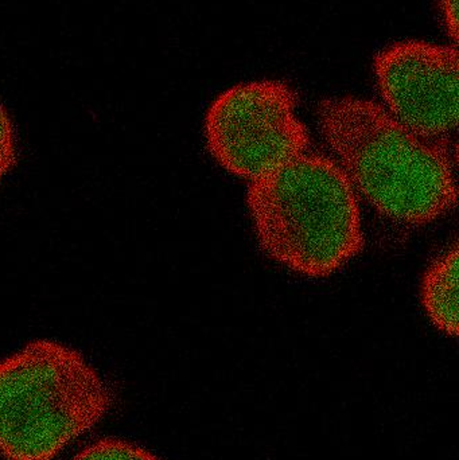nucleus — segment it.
Wrapping results in <instances>:
<instances>
[{
	"label": "nucleus",
	"instance_id": "1",
	"mask_svg": "<svg viewBox=\"0 0 459 460\" xmlns=\"http://www.w3.org/2000/svg\"><path fill=\"white\" fill-rule=\"evenodd\" d=\"M317 118L356 194L383 217L423 226L457 207V146L425 137L360 97L322 100Z\"/></svg>",
	"mask_w": 459,
	"mask_h": 460
},
{
	"label": "nucleus",
	"instance_id": "2",
	"mask_svg": "<svg viewBox=\"0 0 459 460\" xmlns=\"http://www.w3.org/2000/svg\"><path fill=\"white\" fill-rule=\"evenodd\" d=\"M247 204L264 253L299 275L325 278L363 249L355 189L312 148L248 183Z\"/></svg>",
	"mask_w": 459,
	"mask_h": 460
},
{
	"label": "nucleus",
	"instance_id": "3",
	"mask_svg": "<svg viewBox=\"0 0 459 460\" xmlns=\"http://www.w3.org/2000/svg\"><path fill=\"white\" fill-rule=\"evenodd\" d=\"M112 394L75 349L40 340L0 361V456L54 460L107 415Z\"/></svg>",
	"mask_w": 459,
	"mask_h": 460
},
{
	"label": "nucleus",
	"instance_id": "4",
	"mask_svg": "<svg viewBox=\"0 0 459 460\" xmlns=\"http://www.w3.org/2000/svg\"><path fill=\"white\" fill-rule=\"evenodd\" d=\"M298 99L288 84L259 80L220 94L207 110L205 139L213 158L248 183L310 148Z\"/></svg>",
	"mask_w": 459,
	"mask_h": 460
},
{
	"label": "nucleus",
	"instance_id": "5",
	"mask_svg": "<svg viewBox=\"0 0 459 460\" xmlns=\"http://www.w3.org/2000/svg\"><path fill=\"white\" fill-rule=\"evenodd\" d=\"M383 107L414 131L458 147V45L407 40L375 56Z\"/></svg>",
	"mask_w": 459,
	"mask_h": 460
},
{
	"label": "nucleus",
	"instance_id": "6",
	"mask_svg": "<svg viewBox=\"0 0 459 460\" xmlns=\"http://www.w3.org/2000/svg\"><path fill=\"white\" fill-rule=\"evenodd\" d=\"M458 243L445 249L423 275L422 305L434 326L447 337L458 335Z\"/></svg>",
	"mask_w": 459,
	"mask_h": 460
},
{
	"label": "nucleus",
	"instance_id": "7",
	"mask_svg": "<svg viewBox=\"0 0 459 460\" xmlns=\"http://www.w3.org/2000/svg\"><path fill=\"white\" fill-rule=\"evenodd\" d=\"M72 460H159L150 451L120 439H102L81 450Z\"/></svg>",
	"mask_w": 459,
	"mask_h": 460
},
{
	"label": "nucleus",
	"instance_id": "8",
	"mask_svg": "<svg viewBox=\"0 0 459 460\" xmlns=\"http://www.w3.org/2000/svg\"><path fill=\"white\" fill-rule=\"evenodd\" d=\"M18 143L15 128L5 108L0 104V180L11 172L16 164Z\"/></svg>",
	"mask_w": 459,
	"mask_h": 460
},
{
	"label": "nucleus",
	"instance_id": "9",
	"mask_svg": "<svg viewBox=\"0 0 459 460\" xmlns=\"http://www.w3.org/2000/svg\"><path fill=\"white\" fill-rule=\"evenodd\" d=\"M442 21L453 45H458V0H439Z\"/></svg>",
	"mask_w": 459,
	"mask_h": 460
}]
</instances>
